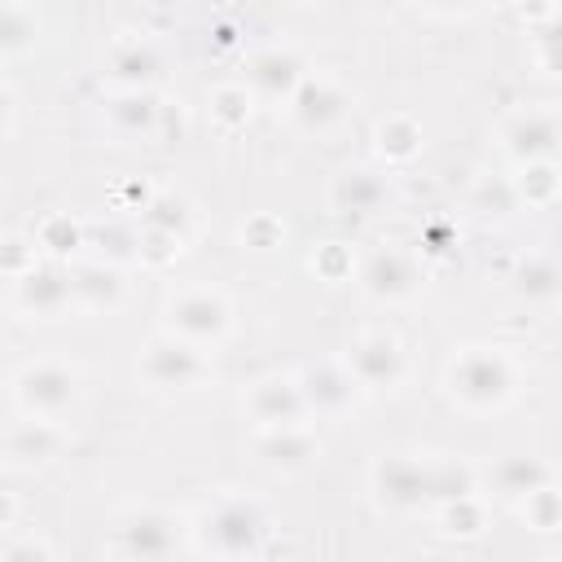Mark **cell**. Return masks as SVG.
Returning <instances> with one entry per match:
<instances>
[{"label": "cell", "mask_w": 562, "mask_h": 562, "mask_svg": "<svg viewBox=\"0 0 562 562\" xmlns=\"http://www.w3.org/2000/svg\"><path fill=\"white\" fill-rule=\"evenodd\" d=\"M35 44V22L18 4H0V53H26Z\"/></svg>", "instance_id": "d4e9b609"}, {"label": "cell", "mask_w": 562, "mask_h": 562, "mask_svg": "<svg viewBox=\"0 0 562 562\" xmlns=\"http://www.w3.org/2000/svg\"><path fill=\"white\" fill-rule=\"evenodd\" d=\"M110 123L123 136H154L158 123H162V105L145 88H127L110 101Z\"/></svg>", "instance_id": "e0dca14e"}, {"label": "cell", "mask_w": 562, "mask_h": 562, "mask_svg": "<svg viewBox=\"0 0 562 562\" xmlns=\"http://www.w3.org/2000/svg\"><path fill=\"white\" fill-rule=\"evenodd\" d=\"M347 373L356 378L360 391H382L404 378V351L391 334H364L347 351Z\"/></svg>", "instance_id": "8992f818"}, {"label": "cell", "mask_w": 562, "mask_h": 562, "mask_svg": "<svg viewBox=\"0 0 562 562\" xmlns=\"http://www.w3.org/2000/svg\"><path fill=\"white\" fill-rule=\"evenodd\" d=\"M356 378L347 373V364H312V369H303V378H299V395H303V404L307 408H316V413H342L351 400H356Z\"/></svg>", "instance_id": "4fadbf2b"}, {"label": "cell", "mask_w": 562, "mask_h": 562, "mask_svg": "<svg viewBox=\"0 0 562 562\" xmlns=\"http://www.w3.org/2000/svg\"><path fill=\"white\" fill-rule=\"evenodd\" d=\"M299 4H307V0H299Z\"/></svg>", "instance_id": "1f68e13d"}, {"label": "cell", "mask_w": 562, "mask_h": 562, "mask_svg": "<svg viewBox=\"0 0 562 562\" xmlns=\"http://www.w3.org/2000/svg\"><path fill=\"white\" fill-rule=\"evenodd\" d=\"M70 299H79L88 312H110V307H119V299H123V281H119L114 268L88 263V268H79V272L70 277Z\"/></svg>", "instance_id": "ac0fdd59"}, {"label": "cell", "mask_w": 562, "mask_h": 562, "mask_svg": "<svg viewBox=\"0 0 562 562\" xmlns=\"http://www.w3.org/2000/svg\"><path fill=\"white\" fill-rule=\"evenodd\" d=\"M18 303L22 312H35V316H57L66 303H70V277L61 268H26L22 281H18Z\"/></svg>", "instance_id": "9a60e30c"}, {"label": "cell", "mask_w": 562, "mask_h": 562, "mask_svg": "<svg viewBox=\"0 0 562 562\" xmlns=\"http://www.w3.org/2000/svg\"><path fill=\"white\" fill-rule=\"evenodd\" d=\"M373 487L391 509H422L430 505V465L413 457H382L373 465Z\"/></svg>", "instance_id": "52a82bcc"}, {"label": "cell", "mask_w": 562, "mask_h": 562, "mask_svg": "<svg viewBox=\"0 0 562 562\" xmlns=\"http://www.w3.org/2000/svg\"><path fill=\"white\" fill-rule=\"evenodd\" d=\"M246 408H250V417H255L259 426H290V422H299V417L307 413V404H303V395H299V382H290V378H268V382H259V386L250 391Z\"/></svg>", "instance_id": "5bb4252c"}, {"label": "cell", "mask_w": 562, "mask_h": 562, "mask_svg": "<svg viewBox=\"0 0 562 562\" xmlns=\"http://www.w3.org/2000/svg\"><path fill=\"white\" fill-rule=\"evenodd\" d=\"M110 70H114L119 83H127V88H145V83L154 79V70H158V57H154L149 44L132 40V44H119V48L110 53Z\"/></svg>", "instance_id": "44dd1931"}, {"label": "cell", "mask_w": 562, "mask_h": 562, "mask_svg": "<svg viewBox=\"0 0 562 562\" xmlns=\"http://www.w3.org/2000/svg\"><path fill=\"white\" fill-rule=\"evenodd\" d=\"M167 329L193 347L220 342L228 334V303L211 290H180L167 303Z\"/></svg>", "instance_id": "277c9868"}, {"label": "cell", "mask_w": 562, "mask_h": 562, "mask_svg": "<svg viewBox=\"0 0 562 562\" xmlns=\"http://www.w3.org/2000/svg\"><path fill=\"white\" fill-rule=\"evenodd\" d=\"M474 492V479L465 465H452V461H435L430 465V496L435 501H457V496H470Z\"/></svg>", "instance_id": "484cf974"}, {"label": "cell", "mask_w": 562, "mask_h": 562, "mask_svg": "<svg viewBox=\"0 0 562 562\" xmlns=\"http://www.w3.org/2000/svg\"><path fill=\"white\" fill-rule=\"evenodd\" d=\"M505 149L518 162H549L558 149V114L553 110H522L505 127Z\"/></svg>", "instance_id": "30bf717a"}, {"label": "cell", "mask_w": 562, "mask_h": 562, "mask_svg": "<svg viewBox=\"0 0 562 562\" xmlns=\"http://www.w3.org/2000/svg\"><path fill=\"white\" fill-rule=\"evenodd\" d=\"M347 114V92L334 88L329 79H299V88L290 92V119L303 132H329L334 123H342Z\"/></svg>", "instance_id": "9c48e42d"}, {"label": "cell", "mask_w": 562, "mask_h": 562, "mask_svg": "<svg viewBox=\"0 0 562 562\" xmlns=\"http://www.w3.org/2000/svg\"><path fill=\"white\" fill-rule=\"evenodd\" d=\"M57 443H61V435L40 417V422H22V426L4 439V452H9L13 461H48V457L57 452Z\"/></svg>", "instance_id": "ffe728a7"}, {"label": "cell", "mask_w": 562, "mask_h": 562, "mask_svg": "<svg viewBox=\"0 0 562 562\" xmlns=\"http://www.w3.org/2000/svg\"><path fill=\"white\" fill-rule=\"evenodd\" d=\"M435 9H443V13H470V9H479L483 0H430Z\"/></svg>", "instance_id": "f1b7e54d"}, {"label": "cell", "mask_w": 562, "mask_h": 562, "mask_svg": "<svg viewBox=\"0 0 562 562\" xmlns=\"http://www.w3.org/2000/svg\"><path fill=\"white\" fill-rule=\"evenodd\" d=\"M0 4H13V0H0Z\"/></svg>", "instance_id": "4dcf8cb0"}, {"label": "cell", "mask_w": 562, "mask_h": 562, "mask_svg": "<svg viewBox=\"0 0 562 562\" xmlns=\"http://www.w3.org/2000/svg\"><path fill=\"white\" fill-rule=\"evenodd\" d=\"M255 448H259V457L268 465H285V470H294V465H303V461L316 457V439L299 422H290V426H263V435L255 439Z\"/></svg>", "instance_id": "2e32d148"}, {"label": "cell", "mask_w": 562, "mask_h": 562, "mask_svg": "<svg viewBox=\"0 0 562 562\" xmlns=\"http://www.w3.org/2000/svg\"><path fill=\"white\" fill-rule=\"evenodd\" d=\"M492 479H496V492L522 501L527 492H536V487L549 483V470H544L540 461H531V457H505V461L492 470Z\"/></svg>", "instance_id": "7402d4cb"}, {"label": "cell", "mask_w": 562, "mask_h": 562, "mask_svg": "<svg viewBox=\"0 0 562 562\" xmlns=\"http://www.w3.org/2000/svg\"><path fill=\"white\" fill-rule=\"evenodd\" d=\"M211 364L202 360V351L176 334L167 338H154L140 356V378L158 391H193L198 382H206Z\"/></svg>", "instance_id": "3957f363"}, {"label": "cell", "mask_w": 562, "mask_h": 562, "mask_svg": "<svg viewBox=\"0 0 562 562\" xmlns=\"http://www.w3.org/2000/svg\"><path fill=\"white\" fill-rule=\"evenodd\" d=\"M514 285H518V294H527L536 303H549L558 294V268H553V259H544V255L522 259L518 272H514Z\"/></svg>", "instance_id": "603a6c76"}, {"label": "cell", "mask_w": 562, "mask_h": 562, "mask_svg": "<svg viewBox=\"0 0 562 562\" xmlns=\"http://www.w3.org/2000/svg\"><path fill=\"white\" fill-rule=\"evenodd\" d=\"M378 149H382L386 158H395V162L413 158V154L422 149V132H417V123H413V119H404V114L386 119V123L378 127Z\"/></svg>", "instance_id": "cb8c5ba5"}, {"label": "cell", "mask_w": 562, "mask_h": 562, "mask_svg": "<svg viewBox=\"0 0 562 562\" xmlns=\"http://www.w3.org/2000/svg\"><path fill=\"white\" fill-rule=\"evenodd\" d=\"M329 206L338 215H356V220L378 215L386 206V180L378 171H369V167H347L329 184Z\"/></svg>", "instance_id": "8fae6325"}, {"label": "cell", "mask_w": 562, "mask_h": 562, "mask_svg": "<svg viewBox=\"0 0 562 562\" xmlns=\"http://www.w3.org/2000/svg\"><path fill=\"white\" fill-rule=\"evenodd\" d=\"M75 373L66 364H53V360H40V364H26L18 378H13V395L18 404L31 413V417H57L75 404Z\"/></svg>", "instance_id": "5b68a950"}, {"label": "cell", "mask_w": 562, "mask_h": 562, "mask_svg": "<svg viewBox=\"0 0 562 562\" xmlns=\"http://www.w3.org/2000/svg\"><path fill=\"white\" fill-rule=\"evenodd\" d=\"M246 110H250L246 88H220V92H215V114H220L224 123H241Z\"/></svg>", "instance_id": "83f0119b"}, {"label": "cell", "mask_w": 562, "mask_h": 562, "mask_svg": "<svg viewBox=\"0 0 562 562\" xmlns=\"http://www.w3.org/2000/svg\"><path fill=\"white\" fill-rule=\"evenodd\" d=\"M448 391L465 408H501L514 395V364L496 347H465L448 369Z\"/></svg>", "instance_id": "6da1fadb"}, {"label": "cell", "mask_w": 562, "mask_h": 562, "mask_svg": "<svg viewBox=\"0 0 562 562\" xmlns=\"http://www.w3.org/2000/svg\"><path fill=\"white\" fill-rule=\"evenodd\" d=\"M360 281H364V290H369L373 299L395 303V299H408V294L422 285V272H417V263H413L408 250H400V246H382V250H373V255L364 259Z\"/></svg>", "instance_id": "ba28073f"}, {"label": "cell", "mask_w": 562, "mask_h": 562, "mask_svg": "<svg viewBox=\"0 0 562 562\" xmlns=\"http://www.w3.org/2000/svg\"><path fill=\"white\" fill-rule=\"evenodd\" d=\"M9 119H13V97L0 88V136L9 132Z\"/></svg>", "instance_id": "f546056e"}, {"label": "cell", "mask_w": 562, "mask_h": 562, "mask_svg": "<svg viewBox=\"0 0 562 562\" xmlns=\"http://www.w3.org/2000/svg\"><path fill=\"white\" fill-rule=\"evenodd\" d=\"M250 79H255V88H259L263 97H272V101L285 97V101H290V92L299 88L303 70H299V61H294L290 53H263V57L255 61Z\"/></svg>", "instance_id": "d6986e66"}, {"label": "cell", "mask_w": 562, "mask_h": 562, "mask_svg": "<svg viewBox=\"0 0 562 562\" xmlns=\"http://www.w3.org/2000/svg\"><path fill=\"white\" fill-rule=\"evenodd\" d=\"M119 549L136 558H167L176 549V518L162 509H140L119 522Z\"/></svg>", "instance_id": "7c38bea8"}, {"label": "cell", "mask_w": 562, "mask_h": 562, "mask_svg": "<svg viewBox=\"0 0 562 562\" xmlns=\"http://www.w3.org/2000/svg\"><path fill=\"white\" fill-rule=\"evenodd\" d=\"M263 531H268V518H263V509H259L255 501H246V496H224V501H215V505L202 514V527H198L202 544L215 549V553H255L259 540H263Z\"/></svg>", "instance_id": "7a4b0ae2"}, {"label": "cell", "mask_w": 562, "mask_h": 562, "mask_svg": "<svg viewBox=\"0 0 562 562\" xmlns=\"http://www.w3.org/2000/svg\"><path fill=\"white\" fill-rule=\"evenodd\" d=\"M522 501H527V518H531L536 531H553L558 527V492L549 483L536 487V492H527Z\"/></svg>", "instance_id": "4316f807"}]
</instances>
